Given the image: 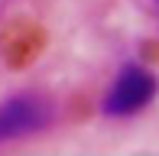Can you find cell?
Segmentation results:
<instances>
[{"mask_svg":"<svg viewBox=\"0 0 159 156\" xmlns=\"http://www.w3.org/2000/svg\"><path fill=\"white\" fill-rule=\"evenodd\" d=\"M153 94H156L153 72L143 65H124L104 98V114L107 117H130V114L146 108L153 101Z\"/></svg>","mask_w":159,"mask_h":156,"instance_id":"cell-1","label":"cell"},{"mask_svg":"<svg viewBox=\"0 0 159 156\" xmlns=\"http://www.w3.org/2000/svg\"><path fill=\"white\" fill-rule=\"evenodd\" d=\"M49 120H52V104L42 94H33V91L13 94L0 104V143L30 137V133L42 130Z\"/></svg>","mask_w":159,"mask_h":156,"instance_id":"cell-2","label":"cell"}]
</instances>
